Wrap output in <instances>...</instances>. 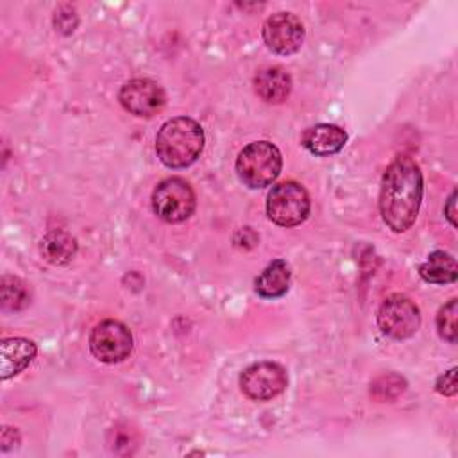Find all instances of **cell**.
Masks as SVG:
<instances>
[{"label": "cell", "mask_w": 458, "mask_h": 458, "mask_svg": "<svg viewBox=\"0 0 458 458\" xmlns=\"http://www.w3.org/2000/svg\"><path fill=\"white\" fill-rule=\"evenodd\" d=\"M422 200V172L408 157H395L383 174L379 191V211L394 233L408 231L419 213Z\"/></svg>", "instance_id": "6da1fadb"}, {"label": "cell", "mask_w": 458, "mask_h": 458, "mask_svg": "<svg viewBox=\"0 0 458 458\" xmlns=\"http://www.w3.org/2000/svg\"><path fill=\"white\" fill-rule=\"evenodd\" d=\"M204 148V131L190 116L165 122L156 136V152L168 168H184L197 161Z\"/></svg>", "instance_id": "7a4b0ae2"}, {"label": "cell", "mask_w": 458, "mask_h": 458, "mask_svg": "<svg viewBox=\"0 0 458 458\" xmlns=\"http://www.w3.org/2000/svg\"><path fill=\"white\" fill-rule=\"evenodd\" d=\"M281 152L270 141L249 143L236 157V174L249 188L272 184L281 172Z\"/></svg>", "instance_id": "3957f363"}, {"label": "cell", "mask_w": 458, "mask_h": 458, "mask_svg": "<svg viewBox=\"0 0 458 458\" xmlns=\"http://www.w3.org/2000/svg\"><path fill=\"white\" fill-rule=\"evenodd\" d=\"M268 218L283 227H293L310 215V195L299 182L284 181L276 184L267 197Z\"/></svg>", "instance_id": "277c9868"}, {"label": "cell", "mask_w": 458, "mask_h": 458, "mask_svg": "<svg viewBox=\"0 0 458 458\" xmlns=\"http://www.w3.org/2000/svg\"><path fill=\"white\" fill-rule=\"evenodd\" d=\"M152 209L168 224L190 218L195 211L193 188L181 177H168L161 181L152 191Z\"/></svg>", "instance_id": "5b68a950"}, {"label": "cell", "mask_w": 458, "mask_h": 458, "mask_svg": "<svg viewBox=\"0 0 458 458\" xmlns=\"http://www.w3.org/2000/svg\"><path fill=\"white\" fill-rule=\"evenodd\" d=\"M379 329L395 340H406L420 327V311L413 301L404 295H390L377 311Z\"/></svg>", "instance_id": "8992f818"}, {"label": "cell", "mask_w": 458, "mask_h": 458, "mask_svg": "<svg viewBox=\"0 0 458 458\" xmlns=\"http://www.w3.org/2000/svg\"><path fill=\"white\" fill-rule=\"evenodd\" d=\"M89 349L97 360L104 363H118L131 354L132 335L129 327L118 320H102L89 335Z\"/></svg>", "instance_id": "52a82bcc"}, {"label": "cell", "mask_w": 458, "mask_h": 458, "mask_svg": "<svg viewBox=\"0 0 458 458\" xmlns=\"http://www.w3.org/2000/svg\"><path fill=\"white\" fill-rule=\"evenodd\" d=\"M286 370L274 361L254 363L240 376L242 392L254 401H268L279 395L286 388Z\"/></svg>", "instance_id": "ba28073f"}, {"label": "cell", "mask_w": 458, "mask_h": 458, "mask_svg": "<svg viewBox=\"0 0 458 458\" xmlns=\"http://www.w3.org/2000/svg\"><path fill=\"white\" fill-rule=\"evenodd\" d=\"M263 41L272 52L290 55L297 52L304 41V25L295 14L279 11L267 18L263 25Z\"/></svg>", "instance_id": "9c48e42d"}, {"label": "cell", "mask_w": 458, "mask_h": 458, "mask_svg": "<svg viewBox=\"0 0 458 458\" xmlns=\"http://www.w3.org/2000/svg\"><path fill=\"white\" fill-rule=\"evenodd\" d=\"M118 100L131 114L148 118L165 107L166 95L152 79H132L122 86Z\"/></svg>", "instance_id": "30bf717a"}, {"label": "cell", "mask_w": 458, "mask_h": 458, "mask_svg": "<svg viewBox=\"0 0 458 458\" xmlns=\"http://www.w3.org/2000/svg\"><path fill=\"white\" fill-rule=\"evenodd\" d=\"M306 150L315 156H329L336 154L344 148L347 141V134L344 129L333 123H318L302 132L301 138Z\"/></svg>", "instance_id": "8fae6325"}, {"label": "cell", "mask_w": 458, "mask_h": 458, "mask_svg": "<svg viewBox=\"0 0 458 458\" xmlns=\"http://www.w3.org/2000/svg\"><path fill=\"white\" fill-rule=\"evenodd\" d=\"M36 356V344L27 338H5L0 344V376L9 379L21 372Z\"/></svg>", "instance_id": "7c38bea8"}, {"label": "cell", "mask_w": 458, "mask_h": 458, "mask_svg": "<svg viewBox=\"0 0 458 458\" xmlns=\"http://www.w3.org/2000/svg\"><path fill=\"white\" fill-rule=\"evenodd\" d=\"M254 89L265 102L279 104L292 91V77L279 66L263 68L254 77Z\"/></svg>", "instance_id": "4fadbf2b"}, {"label": "cell", "mask_w": 458, "mask_h": 458, "mask_svg": "<svg viewBox=\"0 0 458 458\" xmlns=\"http://www.w3.org/2000/svg\"><path fill=\"white\" fill-rule=\"evenodd\" d=\"M290 267L284 259H274L256 279L254 288L265 299H276L290 288Z\"/></svg>", "instance_id": "5bb4252c"}, {"label": "cell", "mask_w": 458, "mask_h": 458, "mask_svg": "<svg viewBox=\"0 0 458 458\" xmlns=\"http://www.w3.org/2000/svg\"><path fill=\"white\" fill-rule=\"evenodd\" d=\"M41 256L52 265H66L77 252V242L61 229L48 231L41 240Z\"/></svg>", "instance_id": "9a60e30c"}, {"label": "cell", "mask_w": 458, "mask_h": 458, "mask_svg": "<svg viewBox=\"0 0 458 458\" xmlns=\"http://www.w3.org/2000/svg\"><path fill=\"white\" fill-rule=\"evenodd\" d=\"M419 274L428 283H435V284L454 283L456 276H458L456 261L451 254H447L444 250H435L419 267Z\"/></svg>", "instance_id": "2e32d148"}, {"label": "cell", "mask_w": 458, "mask_h": 458, "mask_svg": "<svg viewBox=\"0 0 458 458\" xmlns=\"http://www.w3.org/2000/svg\"><path fill=\"white\" fill-rule=\"evenodd\" d=\"M0 290H2V308L5 311L23 310L30 301L27 284L16 276H4Z\"/></svg>", "instance_id": "e0dca14e"}, {"label": "cell", "mask_w": 458, "mask_h": 458, "mask_svg": "<svg viewBox=\"0 0 458 458\" xmlns=\"http://www.w3.org/2000/svg\"><path fill=\"white\" fill-rule=\"evenodd\" d=\"M406 390V381L397 374H383L370 385V394L377 401H394Z\"/></svg>", "instance_id": "ac0fdd59"}, {"label": "cell", "mask_w": 458, "mask_h": 458, "mask_svg": "<svg viewBox=\"0 0 458 458\" xmlns=\"http://www.w3.org/2000/svg\"><path fill=\"white\" fill-rule=\"evenodd\" d=\"M456 313H458V301L451 299L447 304H444L437 315V329L438 335L447 340L449 344L456 342Z\"/></svg>", "instance_id": "d6986e66"}, {"label": "cell", "mask_w": 458, "mask_h": 458, "mask_svg": "<svg viewBox=\"0 0 458 458\" xmlns=\"http://www.w3.org/2000/svg\"><path fill=\"white\" fill-rule=\"evenodd\" d=\"M54 25L59 32L63 34H70L75 30L77 27V14L73 11V7L70 5H61L57 11H55V16H54Z\"/></svg>", "instance_id": "ffe728a7"}, {"label": "cell", "mask_w": 458, "mask_h": 458, "mask_svg": "<svg viewBox=\"0 0 458 458\" xmlns=\"http://www.w3.org/2000/svg\"><path fill=\"white\" fill-rule=\"evenodd\" d=\"M435 390L442 395H454L456 394V369H451L444 376H440L435 383Z\"/></svg>", "instance_id": "44dd1931"}, {"label": "cell", "mask_w": 458, "mask_h": 458, "mask_svg": "<svg viewBox=\"0 0 458 458\" xmlns=\"http://www.w3.org/2000/svg\"><path fill=\"white\" fill-rule=\"evenodd\" d=\"M454 202H456V191H453L451 193V197L447 199V204H445V209H444V213H445V216H447V220L453 224V225H456V220H454Z\"/></svg>", "instance_id": "7402d4cb"}]
</instances>
